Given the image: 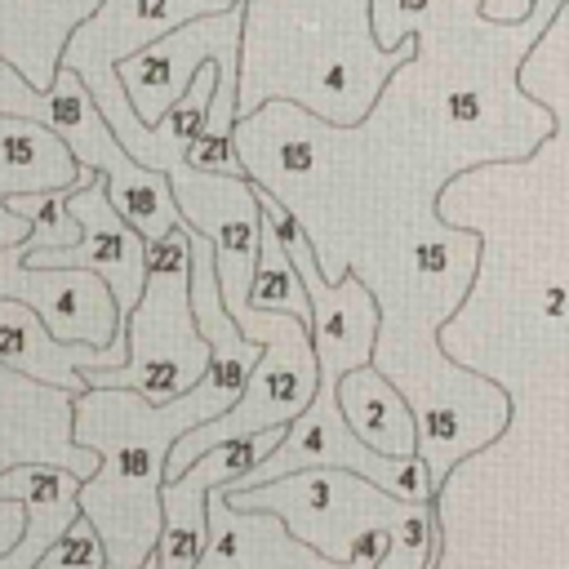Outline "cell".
Here are the masks:
<instances>
[{"instance_id": "cell-1", "label": "cell", "mask_w": 569, "mask_h": 569, "mask_svg": "<svg viewBox=\"0 0 569 569\" xmlns=\"http://www.w3.org/2000/svg\"><path fill=\"white\" fill-rule=\"evenodd\" d=\"M231 400L204 378L151 405L124 387H84L71 396V440L98 453V467L76 489L80 516L102 538L111 569H138L160 538V485L169 449L182 431L218 418Z\"/></svg>"}, {"instance_id": "cell-2", "label": "cell", "mask_w": 569, "mask_h": 569, "mask_svg": "<svg viewBox=\"0 0 569 569\" xmlns=\"http://www.w3.org/2000/svg\"><path fill=\"white\" fill-rule=\"evenodd\" d=\"M227 507L276 516L293 542L338 569H436V502H405L342 467H302L249 489H222Z\"/></svg>"}, {"instance_id": "cell-3", "label": "cell", "mask_w": 569, "mask_h": 569, "mask_svg": "<svg viewBox=\"0 0 569 569\" xmlns=\"http://www.w3.org/2000/svg\"><path fill=\"white\" fill-rule=\"evenodd\" d=\"M124 360L111 369H84V387H124L151 405L191 391L209 369V342L200 338L187 302V227L147 244V280L138 302L120 316Z\"/></svg>"}, {"instance_id": "cell-4", "label": "cell", "mask_w": 569, "mask_h": 569, "mask_svg": "<svg viewBox=\"0 0 569 569\" xmlns=\"http://www.w3.org/2000/svg\"><path fill=\"white\" fill-rule=\"evenodd\" d=\"M240 0H102L62 44L58 53V67H71L89 98L98 102L102 120L111 124V133L120 138V147L133 156L147 124L133 116L124 89H120V76H116V62L138 53L142 44L169 36L173 27L182 22H196L204 13H222Z\"/></svg>"}, {"instance_id": "cell-5", "label": "cell", "mask_w": 569, "mask_h": 569, "mask_svg": "<svg viewBox=\"0 0 569 569\" xmlns=\"http://www.w3.org/2000/svg\"><path fill=\"white\" fill-rule=\"evenodd\" d=\"M44 98H49L44 129L67 142V151H71V160L80 169L102 173L111 209L142 236V244L164 240L182 222L178 218V204H173V191H169V178L156 173V169H147V164H138L120 147V138L111 133V124L102 120L98 102L89 98L84 80L71 67H58L53 71V84L44 89Z\"/></svg>"}, {"instance_id": "cell-6", "label": "cell", "mask_w": 569, "mask_h": 569, "mask_svg": "<svg viewBox=\"0 0 569 569\" xmlns=\"http://www.w3.org/2000/svg\"><path fill=\"white\" fill-rule=\"evenodd\" d=\"M253 196H258V209H262L267 227L276 231L280 249L289 253V262H293V271L302 280L316 373H320V387H333L347 369L373 360V347H378V302H373L369 284L356 280V271H347L338 284L325 280L320 258H316L311 236L302 231L298 213H289L284 200H276L258 178H253Z\"/></svg>"}, {"instance_id": "cell-7", "label": "cell", "mask_w": 569, "mask_h": 569, "mask_svg": "<svg viewBox=\"0 0 569 569\" xmlns=\"http://www.w3.org/2000/svg\"><path fill=\"white\" fill-rule=\"evenodd\" d=\"M302 467H342V471H356V476L373 480L391 498L436 502V480L427 471V458L422 453L396 458V453H378L365 440H356V431L347 427V418L333 405V387H320V382H316L311 400L302 405V413L289 418V431L280 436V445H271L227 489H249V485H262V480H276V476L302 471Z\"/></svg>"}, {"instance_id": "cell-8", "label": "cell", "mask_w": 569, "mask_h": 569, "mask_svg": "<svg viewBox=\"0 0 569 569\" xmlns=\"http://www.w3.org/2000/svg\"><path fill=\"white\" fill-rule=\"evenodd\" d=\"M164 178H169L178 218L213 244L218 293H222L227 316H236L249 298V276H253V258H258V227H262L253 178L249 173H200L187 160Z\"/></svg>"}, {"instance_id": "cell-9", "label": "cell", "mask_w": 569, "mask_h": 569, "mask_svg": "<svg viewBox=\"0 0 569 569\" xmlns=\"http://www.w3.org/2000/svg\"><path fill=\"white\" fill-rule=\"evenodd\" d=\"M0 298L27 302L58 342L111 347L120 333V307L111 289L80 267H27L22 240L0 249Z\"/></svg>"}, {"instance_id": "cell-10", "label": "cell", "mask_w": 569, "mask_h": 569, "mask_svg": "<svg viewBox=\"0 0 569 569\" xmlns=\"http://www.w3.org/2000/svg\"><path fill=\"white\" fill-rule=\"evenodd\" d=\"M67 213L80 227L76 244H67V249H31V253H22V262L27 267H80V271H93L111 289V298H116V307L124 316L138 302L142 280H147V244H142V236L111 209L102 173H93L84 187H76L67 196Z\"/></svg>"}, {"instance_id": "cell-11", "label": "cell", "mask_w": 569, "mask_h": 569, "mask_svg": "<svg viewBox=\"0 0 569 569\" xmlns=\"http://www.w3.org/2000/svg\"><path fill=\"white\" fill-rule=\"evenodd\" d=\"M18 462L62 467L76 480H89L98 453L71 440V391L31 382L0 365V471Z\"/></svg>"}, {"instance_id": "cell-12", "label": "cell", "mask_w": 569, "mask_h": 569, "mask_svg": "<svg viewBox=\"0 0 569 569\" xmlns=\"http://www.w3.org/2000/svg\"><path fill=\"white\" fill-rule=\"evenodd\" d=\"M124 360V333H116L111 347H84V342H58L44 320L18 302V298H0V365L31 378V382H44V387H58V391H84V369H111Z\"/></svg>"}, {"instance_id": "cell-13", "label": "cell", "mask_w": 569, "mask_h": 569, "mask_svg": "<svg viewBox=\"0 0 569 569\" xmlns=\"http://www.w3.org/2000/svg\"><path fill=\"white\" fill-rule=\"evenodd\" d=\"M93 169H80L58 133H49L36 120L0 116V249L27 240V218L9 209V196L22 191H53V187H80Z\"/></svg>"}, {"instance_id": "cell-14", "label": "cell", "mask_w": 569, "mask_h": 569, "mask_svg": "<svg viewBox=\"0 0 569 569\" xmlns=\"http://www.w3.org/2000/svg\"><path fill=\"white\" fill-rule=\"evenodd\" d=\"M80 480L62 467H40V462H18L0 471V498L22 502V533L0 551V569H36L49 542L80 516L76 507Z\"/></svg>"}, {"instance_id": "cell-15", "label": "cell", "mask_w": 569, "mask_h": 569, "mask_svg": "<svg viewBox=\"0 0 569 569\" xmlns=\"http://www.w3.org/2000/svg\"><path fill=\"white\" fill-rule=\"evenodd\" d=\"M102 0H0V58L31 84L49 89L67 36Z\"/></svg>"}, {"instance_id": "cell-16", "label": "cell", "mask_w": 569, "mask_h": 569, "mask_svg": "<svg viewBox=\"0 0 569 569\" xmlns=\"http://www.w3.org/2000/svg\"><path fill=\"white\" fill-rule=\"evenodd\" d=\"M333 405L338 413L347 418V427L356 431V440H365L369 449L378 453H422V436L413 427V413H409V400L391 387V378L369 360V365H356L347 369L338 382H333Z\"/></svg>"}, {"instance_id": "cell-17", "label": "cell", "mask_w": 569, "mask_h": 569, "mask_svg": "<svg viewBox=\"0 0 569 569\" xmlns=\"http://www.w3.org/2000/svg\"><path fill=\"white\" fill-rule=\"evenodd\" d=\"M258 213H262V209H258ZM244 307H253V311H284V316H298V320L307 325V293H302V280H298L289 253L280 249L276 231L267 227V218H262V227H258V258H253V276H249V298H244Z\"/></svg>"}, {"instance_id": "cell-18", "label": "cell", "mask_w": 569, "mask_h": 569, "mask_svg": "<svg viewBox=\"0 0 569 569\" xmlns=\"http://www.w3.org/2000/svg\"><path fill=\"white\" fill-rule=\"evenodd\" d=\"M84 187V182H80ZM76 187H53V191H22V196H9V209L18 213V218H27V240H22V253H31V249H67V244H76V236H80V227L71 222V213H67V196H71Z\"/></svg>"}, {"instance_id": "cell-19", "label": "cell", "mask_w": 569, "mask_h": 569, "mask_svg": "<svg viewBox=\"0 0 569 569\" xmlns=\"http://www.w3.org/2000/svg\"><path fill=\"white\" fill-rule=\"evenodd\" d=\"M36 569H107L102 538L93 533V525H89L84 516H76V520L49 542V551L40 556Z\"/></svg>"}, {"instance_id": "cell-20", "label": "cell", "mask_w": 569, "mask_h": 569, "mask_svg": "<svg viewBox=\"0 0 569 569\" xmlns=\"http://www.w3.org/2000/svg\"><path fill=\"white\" fill-rule=\"evenodd\" d=\"M0 116H22V120H36V124H44V116H49L44 89H31L4 58H0Z\"/></svg>"}, {"instance_id": "cell-21", "label": "cell", "mask_w": 569, "mask_h": 569, "mask_svg": "<svg viewBox=\"0 0 569 569\" xmlns=\"http://www.w3.org/2000/svg\"><path fill=\"white\" fill-rule=\"evenodd\" d=\"M22 533V502L18 498H0V551Z\"/></svg>"}, {"instance_id": "cell-22", "label": "cell", "mask_w": 569, "mask_h": 569, "mask_svg": "<svg viewBox=\"0 0 569 569\" xmlns=\"http://www.w3.org/2000/svg\"><path fill=\"white\" fill-rule=\"evenodd\" d=\"M138 569H156V556H147V560H142V565H138Z\"/></svg>"}, {"instance_id": "cell-23", "label": "cell", "mask_w": 569, "mask_h": 569, "mask_svg": "<svg viewBox=\"0 0 569 569\" xmlns=\"http://www.w3.org/2000/svg\"><path fill=\"white\" fill-rule=\"evenodd\" d=\"M107 569H111V565H107Z\"/></svg>"}]
</instances>
